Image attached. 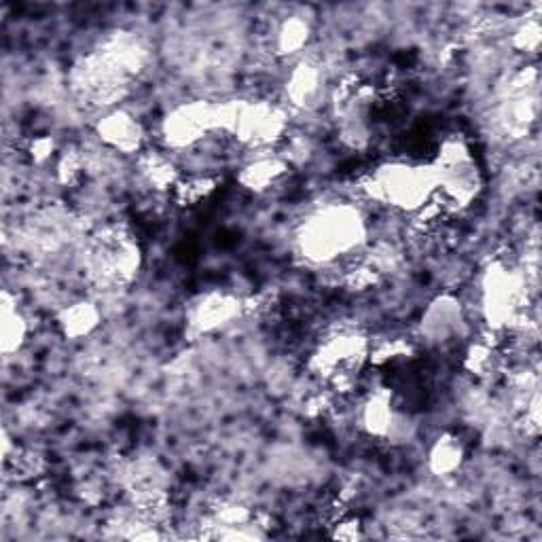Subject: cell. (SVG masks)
<instances>
[{
  "label": "cell",
  "mask_w": 542,
  "mask_h": 542,
  "mask_svg": "<svg viewBox=\"0 0 542 542\" xmlns=\"http://www.w3.org/2000/svg\"><path fill=\"white\" fill-rule=\"evenodd\" d=\"M310 34H312V28L303 20V17L299 15L288 17L278 30L276 47L282 56H295V53H299L307 45V41H310Z\"/></svg>",
  "instance_id": "ffe728a7"
},
{
  "label": "cell",
  "mask_w": 542,
  "mask_h": 542,
  "mask_svg": "<svg viewBox=\"0 0 542 542\" xmlns=\"http://www.w3.org/2000/svg\"><path fill=\"white\" fill-rule=\"evenodd\" d=\"M464 443L456 435H441L430 447L428 466L437 477L454 475L464 462Z\"/></svg>",
  "instance_id": "5bb4252c"
},
{
  "label": "cell",
  "mask_w": 542,
  "mask_h": 542,
  "mask_svg": "<svg viewBox=\"0 0 542 542\" xmlns=\"http://www.w3.org/2000/svg\"><path fill=\"white\" fill-rule=\"evenodd\" d=\"M377 280H379V274L373 267H367V265H356L352 271H348V276H346L348 288L356 293L369 291V288L377 284Z\"/></svg>",
  "instance_id": "7402d4cb"
},
{
  "label": "cell",
  "mask_w": 542,
  "mask_h": 542,
  "mask_svg": "<svg viewBox=\"0 0 542 542\" xmlns=\"http://www.w3.org/2000/svg\"><path fill=\"white\" fill-rule=\"evenodd\" d=\"M437 178L432 166L386 164L377 168L363 183V193L373 202L401 208L405 212L420 210L435 195Z\"/></svg>",
  "instance_id": "7a4b0ae2"
},
{
  "label": "cell",
  "mask_w": 542,
  "mask_h": 542,
  "mask_svg": "<svg viewBox=\"0 0 542 542\" xmlns=\"http://www.w3.org/2000/svg\"><path fill=\"white\" fill-rule=\"evenodd\" d=\"M363 242V216L346 204H335L314 212L299 233L301 252L305 259L314 263H331L343 255H352Z\"/></svg>",
  "instance_id": "6da1fadb"
},
{
  "label": "cell",
  "mask_w": 542,
  "mask_h": 542,
  "mask_svg": "<svg viewBox=\"0 0 542 542\" xmlns=\"http://www.w3.org/2000/svg\"><path fill=\"white\" fill-rule=\"evenodd\" d=\"M464 369L479 379H490L500 373L502 352L498 350V343L490 339H477L471 343L464 356Z\"/></svg>",
  "instance_id": "9a60e30c"
},
{
  "label": "cell",
  "mask_w": 542,
  "mask_h": 542,
  "mask_svg": "<svg viewBox=\"0 0 542 542\" xmlns=\"http://www.w3.org/2000/svg\"><path fill=\"white\" fill-rule=\"evenodd\" d=\"M462 324L464 316L460 301L443 295L428 305L422 318V335L432 343H445L460 333Z\"/></svg>",
  "instance_id": "30bf717a"
},
{
  "label": "cell",
  "mask_w": 542,
  "mask_h": 542,
  "mask_svg": "<svg viewBox=\"0 0 542 542\" xmlns=\"http://www.w3.org/2000/svg\"><path fill=\"white\" fill-rule=\"evenodd\" d=\"M483 310L492 331L513 329L526 314V280L504 263H494L483 276Z\"/></svg>",
  "instance_id": "5b68a950"
},
{
  "label": "cell",
  "mask_w": 542,
  "mask_h": 542,
  "mask_svg": "<svg viewBox=\"0 0 542 542\" xmlns=\"http://www.w3.org/2000/svg\"><path fill=\"white\" fill-rule=\"evenodd\" d=\"M138 168H140V176L144 178V183L155 191H172L180 180L176 166L166 155H161L157 151L144 153L138 161Z\"/></svg>",
  "instance_id": "e0dca14e"
},
{
  "label": "cell",
  "mask_w": 542,
  "mask_h": 542,
  "mask_svg": "<svg viewBox=\"0 0 542 542\" xmlns=\"http://www.w3.org/2000/svg\"><path fill=\"white\" fill-rule=\"evenodd\" d=\"M396 418H399V415L392 409L388 392H375L363 407V426L373 437L390 439Z\"/></svg>",
  "instance_id": "2e32d148"
},
{
  "label": "cell",
  "mask_w": 542,
  "mask_h": 542,
  "mask_svg": "<svg viewBox=\"0 0 542 542\" xmlns=\"http://www.w3.org/2000/svg\"><path fill=\"white\" fill-rule=\"evenodd\" d=\"M244 310V303L227 293H208L197 297L187 314L189 335L202 337L208 333L219 331L225 324H229L233 318H238Z\"/></svg>",
  "instance_id": "ba28073f"
},
{
  "label": "cell",
  "mask_w": 542,
  "mask_h": 542,
  "mask_svg": "<svg viewBox=\"0 0 542 542\" xmlns=\"http://www.w3.org/2000/svg\"><path fill=\"white\" fill-rule=\"evenodd\" d=\"M83 174V159L77 151H64L58 161V178L64 185H75Z\"/></svg>",
  "instance_id": "44dd1931"
},
{
  "label": "cell",
  "mask_w": 542,
  "mask_h": 542,
  "mask_svg": "<svg viewBox=\"0 0 542 542\" xmlns=\"http://www.w3.org/2000/svg\"><path fill=\"white\" fill-rule=\"evenodd\" d=\"M540 39H542V28L536 20H530L523 24L517 34H515V47L521 49V51H526V53H534L538 47H540Z\"/></svg>",
  "instance_id": "603a6c76"
},
{
  "label": "cell",
  "mask_w": 542,
  "mask_h": 542,
  "mask_svg": "<svg viewBox=\"0 0 542 542\" xmlns=\"http://www.w3.org/2000/svg\"><path fill=\"white\" fill-rule=\"evenodd\" d=\"M288 117L284 108L271 102H240L236 136L252 149H267L276 144L286 132Z\"/></svg>",
  "instance_id": "52a82bcc"
},
{
  "label": "cell",
  "mask_w": 542,
  "mask_h": 542,
  "mask_svg": "<svg viewBox=\"0 0 542 542\" xmlns=\"http://www.w3.org/2000/svg\"><path fill=\"white\" fill-rule=\"evenodd\" d=\"M28 335V324L22 312L17 310V301L3 293V301H0V350L3 354H13L24 346Z\"/></svg>",
  "instance_id": "4fadbf2b"
},
{
  "label": "cell",
  "mask_w": 542,
  "mask_h": 542,
  "mask_svg": "<svg viewBox=\"0 0 542 542\" xmlns=\"http://www.w3.org/2000/svg\"><path fill=\"white\" fill-rule=\"evenodd\" d=\"M240 102H189L180 104L168 113L161 125L164 140L172 149H189L210 134L236 132Z\"/></svg>",
  "instance_id": "277c9868"
},
{
  "label": "cell",
  "mask_w": 542,
  "mask_h": 542,
  "mask_svg": "<svg viewBox=\"0 0 542 542\" xmlns=\"http://www.w3.org/2000/svg\"><path fill=\"white\" fill-rule=\"evenodd\" d=\"M96 132L106 147H111L123 155H134L142 151L144 144L142 125L136 121V117H132L128 111H121V108L106 113L98 121Z\"/></svg>",
  "instance_id": "9c48e42d"
},
{
  "label": "cell",
  "mask_w": 542,
  "mask_h": 542,
  "mask_svg": "<svg viewBox=\"0 0 542 542\" xmlns=\"http://www.w3.org/2000/svg\"><path fill=\"white\" fill-rule=\"evenodd\" d=\"M100 310L92 301H77L60 310L56 322L66 339H83L100 327Z\"/></svg>",
  "instance_id": "7c38bea8"
},
{
  "label": "cell",
  "mask_w": 542,
  "mask_h": 542,
  "mask_svg": "<svg viewBox=\"0 0 542 542\" xmlns=\"http://www.w3.org/2000/svg\"><path fill=\"white\" fill-rule=\"evenodd\" d=\"M320 89V70L314 64L301 62L286 85V94L295 106L310 104Z\"/></svg>",
  "instance_id": "ac0fdd59"
},
{
  "label": "cell",
  "mask_w": 542,
  "mask_h": 542,
  "mask_svg": "<svg viewBox=\"0 0 542 542\" xmlns=\"http://www.w3.org/2000/svg\"><path fill=\"white\" fill-rule=\"evenodd\" d=\"M360 536H363V532H360V521L356 517H341L335 523L333 538H339V540H356Z\"/></svg>",
  "instance_id": "d4e9b609"
},
{
  "label": "cell",
  "mask_w": 542,
  "mask_h": 542,
  "mask_svg": "<svg viewBox=\"0 0 542 542\" xmlns=\"http://www.w3.org/2000/svg\"><path fill=\"white\" fill-rule=\"evenodd\" d=\"M216 185H219V180L212 176H189V178H180L176 187L172 189V197L174 202L180 206H197L206 202L208 197L216 191Z\"/></svg>",
  "instance_id": "d6986e66"
},
{
  "label": "cell",
  "mask_w": 542,
  "mask_h": 542,
  "mask_svg": "<svg viewBox=\"0 0 542 542\" xmlns=\"http://www.w3.org/2000/svg\"><path fill=\"white\" fill-rule=\"evenodd\" d=\"M369 352L367 337L343 331L320 343L312 358V369L331 382L335 390L348 392L354 386V377L369 360Z\"/></svg>",
  "instance_id": "8992f818"
},
{
  "label": "cell",
  "mask_w": 542,
  "mask_h": 542,
  "mask_svg": "<svg viewBox=\"0 0 542 542\" xmlns=\"http://www.w3.org/2000/svg\"><path fill=\"white\" fill-rule=\"evenodd\" d=\"M56 153V142L49 136H39L34 138L30 144V157L36 161V164H45Z\"/></svg>",
  "instance_id": "cb8c5ba5"
},
{
  "label": "cell",
  "mask_w": 542,
  "mask_h": 542,
  "mask_svg": "<svg viewBox=\"0 0 542 542\" xmlns=\"http://www.w3.org/2000/svg\"><path fill=\"white\" fill-rule=\"evenodd\" d=\"M288 174V161L278 155H261L240 170V185L252 193H265Z\"/></svg>",
  "instance_id": "8fae6325"
},
{
  "label": "cell",
  "mask_w": 542,
  "mask_h": 542,
  "mask_svg": "<svg viewBox=\"0 0 542 542\" xmlns=\"http://www.w3.org/2000/svg\"><path fill=\"white\" fill-rule=\"evenodd\" d=\"M430 166L437 178V189L432 200H437L447 214H454L475 200L481 189V176L471 149L462 138H445L439 147L437 159Z\"/></svg>",
  "instance_id": "3957f363"
}]
</instances>
